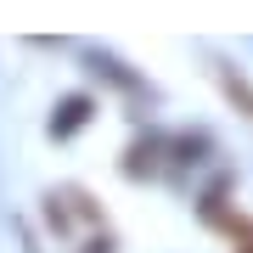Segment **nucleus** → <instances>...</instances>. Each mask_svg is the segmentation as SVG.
I'll return each mask as SVG.
<instances>
[{"label":"nucleus","mask_w":253,"mask_h":253,"mask_svg":"<svg viewBox=\"0 0 253 253\" xmlns=\"http://www.w3.org/2000/svg\"><path fill=\"white\" fill-rule=\"evenodd\" d=\"M236 236H242V248H236V253H253V225H248V219H242V225H231Z\"/></svg>","instance_id":"obj_1"}]
</instances>
